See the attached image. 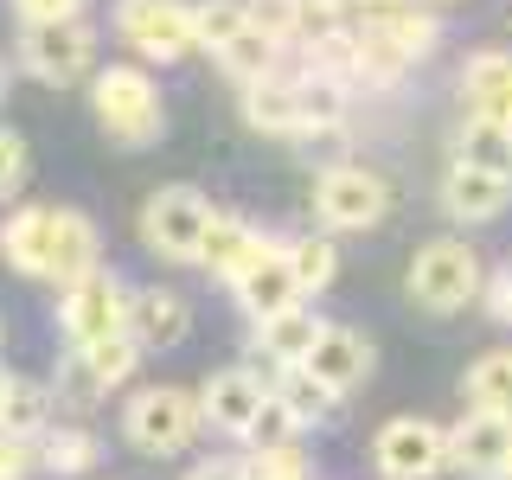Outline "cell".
<instances>
[{"instance_id": "1", "label": "cell", "mask_w": 512, "mask_h": 480, "mask_svg": "<svg viewBox=\"0 0 512 480\" xmlns=\"http://www.w3.org/2000/svg\"><path fill=\"white\" fill-rule=\"evenodd\" d=\"M90 116L116 148H154L167 135V103L160 84L148 77V64H109L90 77Z\"/></svg>"}, {"instance_id": "2", "label": "cell", "mask_w": 512, "mask_h": 480, "mask_svg": "<svg viewBox=\"0 0 512 480\" xmlns=\"http://www.w3.org/2000/svg\"><path fill=\"white\" fill-rule=\"evenodd\" d=\"M199 429H205V404L199 391H180V384H148L122 404V436L135 455H154V461L186 455L199 442Z\"/></svg>"}, {"instance_id": "3", "label": "cell", "mask_w": 512, "mask_h": 480, "mask_svg": "<svg viewBox=\"0 0 512 480\" xmlns=\"http://www.w3.org/2000/svg\"><path fill=\"white\" fill-rule=\"evenodd\" d=\"M109 26L141 64H180L199 52V7L192 0H116Z\"/></svg>"}, {"instance_id": "4", "label": "cell", "mask_w": 512, "mask_h": 480, "mask_svg": "<svg viewBox=\"0 0 512 480\" xmlns=\"http://www.w3.org/2000/svg\"><path fill=\"white\" fill-rule=\"evenodd\" d=\"M218 205L205 199L199 186H154L148 199H141V244H148V256H160V263H199V244H205V224H212Z\"/></svg>"}, {"instance_id": "5", "label": "cell", "mask_w": 512, "mask_h": 480, "mask_svg": "<svg viewBox=\"0 0 512 480\" xmlns=\"http://www.w3.org/2000/svg\"><path fill=\"white\" fill-rule=\"evenodd\" d=\"M404 288L423 314H461L480 295V250H468L461 237H429L416 250Z\"/></svg>"}, {"instance_id": "6", "label": "cell", "mask_w": 512, "mask_h": 480, "mask_svg": "<svg viewBox=\"0 0 512 480\" xmlns=\"http://www.w3.org/2000/svg\"><path fill=\"white\" fill-rule=\"evenodd\" d=\"M384 212H391V186H384V173L359 167V160H333L314 180L320 231H378Z\"/></svg>"}, {"instance_id": "7", "label": "cell", "mask_w": 512, "mask_h": 480, "mask_svg": "<svg viewBox=\"0 0 512 480\" xmlns=\"http://www.w3.org/2000/svg\"><path fill=\"white\" fill-rule=\"evenodd\" d=\"M96 64V26L77 13V20H45V26H26L20 32V71L39 77L52 90H71L84 84Z\"/></svg>"}, {"instance_id": "8", "label": "cell", "mask_w": 512, "mask_h": 480, "mask_svg": "<svg viewBox=\"0 0 512 480\" xmlns=\"http://www.w3.org/2000/svg\"><path fill=\"white\" fill-rule=\"evenodd\" d=\"M128 288L116 269H90L84 282L58 288V333L71 346H90V340H109V333H128Z\"/></svg>"}, {"instance_id": "9", "label": "cell", "mask_w": 512, "mask_h": 480, "mask_svg": "<svg viewBox=\"0 0 512 480\" xmlns=\"http://www.w3.org/2000/svg\"><path fill=\"white\" fill-rule=\"evenodd\" d=\"M372 461L384 480H436L448 468V429L429 416H391L372 436Z\"/></svg>"}, {"instance_id": "10", "label": "cell", "mask_w": 512, "mask_h": 480, "mask_svg": "<svg viewBox=\"0 0 512 480\" xmlns=\"http://www.w3.org/2000/svg\"><path fill=\"white\" fill-rule=\"evenodd\" d=\"M512 455V416L506 410H474L448 429V468H461L468 480H500Z\"/></svg>"}, {"instance_id": "11", "label": "cell", "mask_w": 512, "mask_h": 480, "mask_svg": "<svg viewBox=\"0 0 512 480\" xmlns=\"http://www.w3.org/2000/svg\"><path fill=\"white\" fill-rule=\"evenodd\" d=\"M199 404H205V423H212L218 436L250 442V429H256V416H263L269 391H263V378H256L250 365H224V372H212L199 384Z\"/></svg>"}, {"instance_id": "12", "label": "cell", "mask_w": 512, "mask_h": 480, "mask_svg": "<svg viewBox=\"0 0 512 480\" xmlns=\"http://www.w3.org/2000/svg\"><path fill=\"white\" fill-rule=\"evenodd\" d=\"M442 205H448V218H461V224H493V218L512 205V173L474 167V160H448V173H442Z\"/></svg>"}, {"instance_id": "13", "label": "cell", "mask_w": 512, "mask_h": 480, "mask_svg": "<svg viewBox=\"0 0 512 480\" xmlns=\"http://www.w3.org/2000/svg\"><path fill=\"white\" fill-rule=\"evenodd\" d=\"M128 333L141 340V352H173L186 346L192 333V301L180 288H135V301H128Z\"/></svg>"}, {"instance_id": "14", "label": "cell", "mask_w": 512, "mask_h": 480, "mask_svg": "<svg viewBox=\"0 0 512 480\" xmlns=\"http://www.w3.org/2000/svg\"><path fill=\"white\" fill-rule=\"evenodd\" d=\"M135 372H141V340H135V333H109V340L71 346V378H77V391H84V397L122 391Z\"/></svg>"}, {"instance_id": "15", "label": "cell", "mask_w": 512, "mask_h": 480, "mask_svg": "<svg viewBox=\"0 0 512 480\" xmlns=\"http://www.w3.org/2000/svg\"><path fill=\"white\" fill-rule=\"evenodd\" d=\"M90 269H103V237H96V218L77 212V205H58L52 218V263H45V282L71 288L84 282Z\"/></svg>"}, {"instance_id": "16", "label": "cell", "mask_w": 512, "mask_h": 480, "mask_svg": "<svg viewBox=\"0 0 512 480\" xmlns=\"http://www.w3.org/2000/svg\"><path fill=\"white\" fill-rule=\"evenodd\" d=\"M231 295H237V308H244L250 320H269V314L295 308V301H301V282H295V269H288V250L269 244V250L244 269V276L231 282Z\"/></svg>"}, {"instance_id": "17", "label": "cell", "mask_w": 512, "mask_h": 480, "mask_svg": "<svg viewBox=\"0 0 512 480\" xmlns=\"http://www.w3.org/2000/svg\"><path fill=\"white\" fill-rule=\"evenodd\" d=\"M263 250H269V237L256 231L250 218H237V212H212V224H205V244H199V269H212V276L231 288Z\"/></svg>"}, {"instance_id": "18", "label": "cell", "mask_w": 512, "mask_h": 480, "mask_svg": "<svg viewBox=\"0 0 512 480\" xmlns=\"http://www.w3.org/2000/svg\"><path fill=\"white\" fill-rule=\"evenodd\" d=\"M52 218H58V205H20V212L0 224V263H7L13 276L45 282V263H52Z\"/></svg>"}, {"instance_id": "19", "label": "cell", "mask_w": 512, "mask_h": 480, "mask_svg": "<svg viewBox=\"0 0 512 480\" xmlns=\"http://www.w3.org/2000/svg\"><path fill=\"white\" fill-rule=\"evenodd\" d=\"M346 116H352V84L308 64L295 77V135H340Z\"/></svg>"}, {"instance_id": "20", "label": "cell", "mask_w": 512, "mask_h": 480, "mask_svg": "<svg viewBox=\"0 0 512 480\" xmlns=\"http://www.w3.org/2000/svg\"><path fill=\"white\" fill-rule=\"evenodd\" d=\"M308 372L314 378H327L333 391H352V384H365L372 378V340H365L359 327H320V340L308 352Z\"/></svg>"}, {"instance_id": "21", "label": "cell", "mask_w": 512, "mask_h": 480, "mask_svg": "<svg viewBox=\"0 0 512 480\" xmlns=\"http://www.w3.org/2000/svg\"><path fill=\"white\" fill-rule=\"evenodd\" d=\"M282 52H288V39L263 20V13H256V20L237 32L224 52H212V58H218V71L231 77L237 90H244V84H256V77H276V71H282Z\"/></svg>"}, {"instance_id": "22", "label": "cell", "mask_w": 512, "mask_h": 480, "mask_svg": "<svg viewBox=\"0 0 512 480\" xmlns=\"http://www.w3.org/2000/svg\"><path fill=\"white\" fill-rule=\"evenodd\" d=\"M461 96H468V116L512 128V52H474L461 64Z\"/></svg>"}, {"instance_id": "23", "label": "cell", "mask_w": 512, "mask_h": 480, "mask_svg": "<svg viewBox=\"0 0 512 480\" xmlns=\"http://www.w3.org/2000/svg\"><path fill=\"white\" fill-rule=\"evenodd\" d=\"M320 327H327V320L308 314V308L295 301V308L256 320V352H263L276 372H282V365H308V352H314V340H320Z\"/></svg>"}, {"instance_id": "24", "label": "cell", "mask_w": 512, "mask_h": 480, "mask_svg": "<svg viewBox=\"0 0 512 480\" xmlns=\"http://www.w3.org/2000/svg\"><path fill=\"white\" fill-rule=\"evenodd\" d=\"M237 109H244V122L256 128V135H295V77L288 71L256 77V84H244Z\"/></svg>"}, {"instance_id": "25", "label": "cell", "mask_w": 512, "mask_h": 480, "mask_svg": "<svg viewBox=\"0 0 512 480\" xmlns=\"http://www.w3.org/2000/svg\"><path fill=\"white\" fill-rule=\"evenodd\" d=\"M52 410H58L52 384H39V378H7L0 384V429H13V436L39 442L45 429H52Z\"/></svg>"}, {"instance_id": "26", "label": "cell", "mask_w": 512, "mask_h": 480, "mask_svg": "<svg viewBox=\"0 0 512 480\" xmlns=\"http://www.w3.org/2000/svg\"><path fill=\"white\" fill-rule=\"evenodd\" d=\"M276 397H282L288 410H295V423L308 429V423H333V416H340V397H346V391H333V384H327V378H314L308 365H282Z\"/></svg>"}, {"instance_id": "27", "label": "cell", "mask_w": 512, "mask_h": 480, "mask_svg": "<svg viewBox=\"0 0 512 480\" xmlns=\"http://www.w3.org/2000/svg\"><path fill=\"white\" fill-rule=\"evenodd\" d=\"M461 397H468L474 410H506L512 416V346L480 352L468 365V378H461Z\"/></svg>"}, {"instance_id": "28", "label": "cell", "mask_w": 512, "mask_h": 480, "mask_svg": "<svg viewBox=\"0 0 512 480\" xmlns=\"http://www.w3.org/2000/svg\"><path fill=\"white\" fill-rule=\"evenodd\" d=\"M39 468H52L58 480L90 474V468H96V436H90L84 423H58V429H45V436H39Z\"/></svg>"}, {"instance_id": "29", "label": "cell", "mask_w": 512, "mask_h": 480, "mask_svg": "<svg viewBox=\"0 0 512 480\" xmlns=\"http://www.w3.org/2000/svg\"><path fill=\"white\" fill-rule=\"evenodd\" d=\"M288 269H295L301 295H320V288H333V276H340V250H333V231H308V237H288Z\"/></svg>"}, {"instance_id": "30", "label": "cell", "mask_w": 512, "mask_h": 480, "mask_svg": "<svg viewBox=\"0 0 512 480\" xmlns=\"http://www.w3.org/2000/svg\"><path fill=\"white\" fill-rule=\"evenodd\" d=\"M455 160H474V167H500L512 173V128L487 122V116H468L455 135Z\"/></svg>"}, {"instance_id": "31", "label": "cell", "mask_w": 512, "mask_h": 480, "mask_svg": "<svg viewBox=\"0 0 512 480\" xmlns=\"http://www.w3.org/2000/svg\"><path fill=\"white\" fill-rule=\"evenodd\" d=\"M256 20V0H199V52H224Z\"/></svg>"}, {"instance_id": "32", "label": "cell", "mask_w": 512, "mask_h": 480, "mask_svg": "<svg viewBox=\"0 0 512 480\" xmlns=\"http://www.w3.org/2000/svg\"><path fill=\"white\" fill-rule=\"evenodd\" d=\"M250 480H314L308 455H301L295 442H250Z\"/></svg>"}, {"instance_id": "33", "label": "cell", "mask_w": 512, "mask_h": 480, "mask_svg": "<svg viewBox=\"0 0 512 480\" xmlns=\"http://www.w3.org/2000/svg\"><path fill=\"white\" fill-rule=\"evenodd\" d=\"M39 468V442L32 436H13V429H0V480H26Z\"/></svg>"}, {"instance_id": "34", "label": "cell", "mask_w": 512, "mask_h": 480, "mask_svg": "<svg viewBox=\"0 0 512 480\" xmlns=\"http://www.w3.org/2000/svg\"><path fill=\"white\" fill-rule=\"evenodd\" d=\"M295 410L282 404L276 391H269V404H263V416H256V429H250V442H295Z\"/></svg>"}, {"instance_id": "35", "label": "cell", "mask_w": 512, "mask_h": 480, "mask_svg": "<svg viewBox=\"0 0 512 480\" xmlns=\"http://www.w3.org/2000/svg\"><path fill=\"white\" fill-rule=\"evenodd\" d=\"M90 0H13V13H20V26H45V20H77Z\"/></svg>"}, {"instance_id": "36", "label": "cell", "mask_w": 512, "mask_h": 480, "mask_svg": "<svg viewBox=\"0 0 512 480\" xmlns=\"http://www.w3.org/2000/svg\"><path fill=\"white\" fill-rule=\"evenodd\" d=\"M20 180H26V141L13 135V128H0V199H7Z\"/></svg>"}, {"instance_id": "37", "label": "cell", "mask_w": 512, "mask_h": 480, "mask_svg": "<svg viewBox=\"0 0 512 480\" xmlns=\"http://www.w3.org/2000/svg\"><path fill=\"white\" fill-rule=\"evenodd\" d=\"M186 480H250V468H244V461H199Z\"/></svg>"}, {"instance_id": "38", "label": "cell", "mask_w": 512, "mask_h": 480, "mask_svg": "<svg viewBox=\"0 0 512 480\" xmlns=\"http://www.w3.org/2000/svg\"><path fill=\"white\" fill-rule=\"evenodd\" d=\"M487 314H493V320H512V269H506V276H493V301H487Z\"/></svg>"}, {"instance_id": "39", "label": "cell", "mask_w": 512, "mask_h": 480, "mask_svg": "<svg viewBox=\"0 0 512 480\" xmlns=\"http://www.w3.org/2000/svg\"><path fill=\"white\" fill-rule=\"evenodd\" d=\"M0 96H7V64H0Z\"/></svg>"}, {"instance_id": "40", "label": "cell", "mask_w": 512, "mask_h": 480, "mask_svg": "<svg viewBox=\"0 0 512 480\" xmlns=\"http://www.w3.org/2000/svg\"><path fill=\"white\" fill-rule=\"evenodd\" d=\"M500 480H512V455H506V474H500Z\"/></svg>"}, {"instance_id": "41", "label": "cell", "mask_w": 512, "mask_h": 480, "mask_svg": "<svg viewBox=\"0 0 512 480\" xmlns=\"http://www.w3.org/2000/svg\"><path fill=\"white\" fill-rule=\"evenodd\" d=\"M256 7H282V0H256Z\"/></svg>"}, {"instance_id": "42", "label": "cell", "mask_w": 512, "mask_h": 480, "mask_svg": "<svg viewBox=\"0 0 512 480\" xmlns=\"http://www.w3.org/2000/svg\"><path fill=\"white\" fill-rule=\"evenodd\" d=\"M436 7H455V0H436Z\"/></svg>"}, {"instance_id": "43", "label": "cell", "mask_w": 512, "mask_h": 480, "mask_svg": "<svg viewBox=\"0 0 512 480\" xmlns=\"http://www.w3.org/2000/svg\"><path fill=\"white\" fill-rule=\"evenodd\" d=\"M0 340H7V327H0Z\"/></svg>"}, {"instance_id": "44", "label": "cell", "mask_w": 512, "mask_h": 480, "mask_svg": "<svg viewBox=\"0 0 512 480\" xmlns=\"http://www.w3.org/2000/svg\"><path fill=\"white\" fill-rule=\"evenodd\" d=\"M0 384H7V378H0Z\"/></svg>"}]
</instances>
